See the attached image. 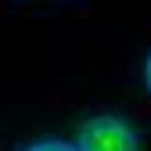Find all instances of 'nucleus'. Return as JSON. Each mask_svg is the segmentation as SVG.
Returning a JSON list of instances; mask_svg holds the SVG:
<instances>
[{
	"mask_svg": "<svg viewBox=\"0 0 151 151\" xmlns=\"http://www.w3.org/2000/svg\"><path fill=\"white\" fill-rule=\"evenodd\" d=\"M25 151H79L76 144H65V140H40V144H32Z\"/></svg>",
	"mask_w": 151,
	"mask_h": 151,
	"instance_id": "2",
	"label": "nucleus"
},
{
	"mask_svg": "<svg viewBox=\"0 0 151 151\" xmlns=\"http://www.w3.org/2000/svg\"><path fill=\"white\" fill-rule=\"evenodd\" d=\"M79 151H140L137 129L119 115H93L79 126Z\"/></svg>",
	"mask_w": 151,
	"mask_h": 151,
	"instance_id": "1",
	"label": "nucleus"
},
{
	"mask_svg": "<svg viewBox=\"0 0 151 151\" xmlns=\"http://www.w3.org/2000/svg\"><path fill=\"white\" fill-rule=\"evenodd\" d=\"M140 79H144V86L151 90V54H147V61H144V68H140Z\"/></svg>",
	"mask_w": 151,
	"mask_h": 151,
	"instance_id": "3",
	"label": "nucleus"
}]
</instances>
